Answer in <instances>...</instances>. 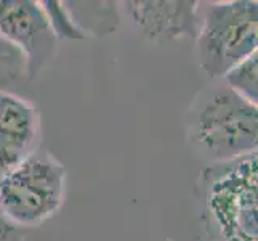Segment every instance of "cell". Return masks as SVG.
Returning <instances> with one entry per match:
<instances>
[{
    "mask_svg": "<svg viewBox=\"0 0 258 241\" xmlns=\"http://www.w3.org/2000/svg\"><path fill=\"white\" fill-rule=\"evenodd\" d=\"M40 5L56 39H85L82 31L74 23L64 2H40Z\"/></svg>",
    "mask_w": 258,
    "mask_h": 241,
    "instance_id": "obj_11",
    "label": "cell"
},
{
    "mask_svg": "<svg viewBox=\"0 0 258 241\" xmlns=\"http://www.w3.org/2000/svg\"><path fill=\"white\" fill-rule=\"evenodd\" d=\"M186 140L209 164L256 153L258 106L221 79L212 80L194 97L186 113Z\"/></svg>",
    "mask_w": 258,
    "mask_h": 241,
    "instance_id": "obj_1",
    "label": "cell"
},
{
    "mask_svg": "<svg viewBox=\"0 0 258 241\" xmlns=\"http://www.w3.org/2000/svg\"><path fill=\"white\" fill-rule=\"evenodd\" d=\"M0 37L23 53L29 82L56 55L58 39L50 28L40 2L0 0Z\"/></svg>",
    "mask_w": 258,
    "mask_h": 241,
    "instance_id": "obj_5",
    "label": "cell"
},
{
    "mask_svg": "<svg viewBox=\"0 0 258 241\" xmlns=\"http://www.w3.org/2000/svg\"><path fill=\"white\" fill-rule=\"evenodd\" d=\"M194 40L202 73L210 80L221 79L233 66L256 53L258 2H201V26Z\"/></svg>",
    "mask_w": 258,
    "mask_h": 241,
    "instance_id": "obj_3",
    "label": "cell"
},
{
    "mask_svg": "<svg viewBox=\"0 0 258 241\" xmlns=\"http://www.w3.org/2000/svg\"><path fill=\"white\" fill-rule=\"evenodd\" d=\"M117 5L115 2L66 4L74 23L85 37L90 34L104 35L115 31L120 20V7Z\"/></svg>",
    "mask_w": 258,
    "mask_h": 241,
    "instance_id": "obj_8",
    "label": "cell"
},
{
    "mask_svg": "<svg viewBox=\"0 0 258 241\" xmlns=\"http://www.w3.org/2000/svg\"><path fill=\"white\" fill-rule=\"evenodd\" d=\"M120 5V12L127 15L137 31L151 40H176L183 37L196 39L199 32L201 2L133 0Z\"/></svg>",
    "mask_w": 258,
    "mask_h": 241,
    "instance_id": "obj_7",
    "label": "cell"
},
{
    "mask_svg": "<svg viewBox=\"0 0 258 241\" xmlns=\"http://www.w3.org/2000/svg\"><path fill=\"white\" fill-rule=\"evenodd\" d=\"M66 183L64 164L39 150L0 175V211L23 230L40 227L63 206Z\"/></svg>",
    "mask_w": 258,
    "mask_h": 241,
    "instance_id": "obj_4",
    "label": "cell"
},
{
    "mask_svg": "<svg viewBox=\"0 0 258 241\" xmlns=\"http://www.w3.org/2000/svg\"><path fill=\"white\" fill-rule=\"evenodd\" d=\"M40 113L16 92H0V175L39 151Z\"/></svg>",
    "mask_w": 258,
    "mask_h": 241,
    "instance_id": "obj_6",
    "label": "cell"
},
{
    "mask_svg": "<svg viewBox=\"0 0 258 241\" xmlns=\"http://www.w3.org/2000/svg\"><path fill=\"white\" fill-rule=\"evenodd\" d=\"M210 241H212V239H210Z\"/></svg>",
    "mask_w": 258,
    "mask_h": 241,
    "instance_id": "obj_13",
    "label": "cell"
},
{
    "mask_svg": "<svg viewBox=\"0 0 258 241\" xmlns=\"http://www.w3.org/2000/svg\"><path fill=\"white\" fill-rule=\"evenodd\" d=\"M258 155L207 164L198 196L212 241H258Z\"/></svg>",
    "mask_w": 258,
    "mask_h": 241,
    "instance_id": "obj_2",
    "label": "cell"
},
{
    "mask_svg": "<svg viewBox=\"0 0 258 241\" xmlns=\"http://www.w3.org/2000/svg\"><path fill=\"white\" fill-rule=\"evenodd\" d=\"M0 241H24V230L12 224L0 211Z\"/></svg>",
    "mask_w": 258,
    "mask_h": 241,
    "instance_id": "obj_12",
    "label": "cell"
},
{
    "mask_svg": "<svg viewBox=\"0 0 258 241\" xmlns=\"http://www.w3.org/2000/svg\"><path fill=\"white\" fill-rule=\"evenodd\" d=\"M23 82H29L26 58L10 42L0 37V92H15Z\"/></svg>",
    "mask_w": 258,
    "mask_h": 241,
    "instance_id": "obj_10",
    "label": "cell"
},
{
    "mask_svg": "<svg viewBox=\"0 0 258 241\" xmlns=\"http://www.w3.org/2000/svg\"><path fill=\"white\" fill-rule=\"evenodd\" d=\"M221 80L244 100L258 103V53L247 57L231 68Z\"/></svg>",
    "mask_w": 258,
    "mask_h": 241,
    "instance_id": "obj_9",
    "label": "cell"
}]
</instances>
